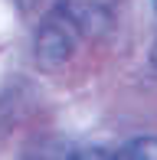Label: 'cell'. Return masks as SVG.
Segmentation results:
<instances>
[{
    "instance_id": "6da1fadb",
    "label": "cell",
    "mask_w": 157,
    "mask_h": 160,
    "mask_svg": "<svg viewBox=\"0 0 157 160\" xmlns=\"http://www.w3.org/2000/svg\"><path fill=\"white\" fill-rule=\"evenodd\" d=\"M111 26L105 7L98 3H59L43 17L36 33V62L43 69H59L72 59L85 36H98Z\"/></svg>"
},
{
    "instance_id": "7a4b0ae2",
    "label": "cell",
    "mask_w": 157,
    "mask_h": 160,
    "mask_svg": "<svg viewBox=\"0 0 157 160\" xmlns=\"http://www.w3.org/2000/svg\"><path fill=\"white\" fill-rule=\"evenodd\" d=\"M111 157H121V160H157V137H134L131 144L111 150Z\"/></svg>"
},
{
    "instance_id": "3957f363",
    "label": "cell",
    "mask_w": 157,
    "mask_h": 160,
    "mask_svg": "<svg viewBox=\"0 0 157 160\" xmlns=\"http://www.w3.org/2000/svg\"><path fill=\"white\" fill-rule=\"evenodd\" d=\"M151 62L157 65V42H154V46H151Z\"/></svg>"
},
{
    "instance_id": "277c9868",
    "label": "cell",
    "mask_w": 157,
    "mask_h": 160,
    "mask_svg": "<svg viewBox=\"0 0 157 160\" xmlns=\"http://www.w3.org/2000/svg\"><path fill=\"white\" fill-rule=\"evenodd\" d=\"M154 10H157V0H154Z\"/></svg>"
}]
</instances>
